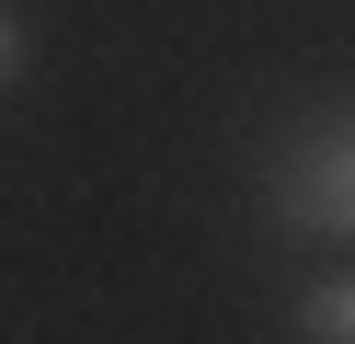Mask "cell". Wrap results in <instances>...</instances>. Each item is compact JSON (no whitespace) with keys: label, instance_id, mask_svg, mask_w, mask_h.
I'll use <instances>...</instances> for the list:
<instances>
[{"label":"cell","instance_id":"obj_1","mask_svg":"<svg viewBox=\"0 0 355 344\" xmlns=\"http://www.w3.org/2000/svg\"><path fill=\"white\" fill-rule=\"evenodd\" d=\"M263 206H275V229H298V241H355V104H321L309 126L275 138Z\"/></svg>","mask_w":355,"mask_h":344},{"label":"cell","instance_id":"obj_3","mask_svg":"<svg viewBox=\"0 0 355 344\" xmlns=\"http://www.w3.org/2000/svg\"><path fill=\"white\" fill-rule=\"evenodd\" d=\"M24 58H35V46H24V23H12V12H0V92H12V81H24Z\"/></svg>","mask_w":355,"mask_h":344},{"label":"cell","instance_id":"obj_2","mask_svg":"<svg viewBox=\"0 0 355 344\" xmlns=\"http://www.w3.org/2000/svg\"><path fill=\"white\" fill-rule=\"evenodd\" d=\"M286 333L298 344H355V275H309L298 310H286Z\"/></svg>","mask_w":355,"mask_h":344}]
</instances>
